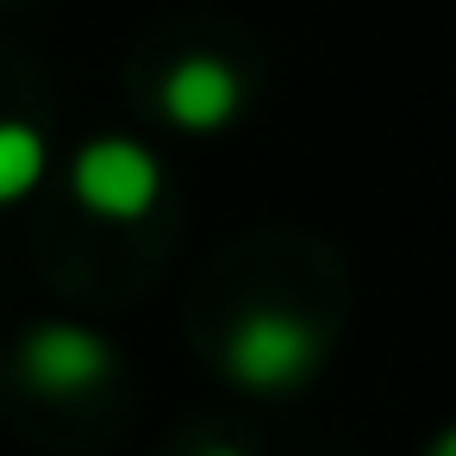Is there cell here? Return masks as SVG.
<instances>
[{
    "label": "cell",
    "instance_id": "1",
    "mask_svg": "<svg viewBox=\"0 0 456 456\" xmlns=\"http://www.w3.org/2000/svg\"><path fill=\"white\" fill-rule=\"evenodd\" d=\"M225 369H232V381H244L256 394H275V387H294L319 369V338L294 313H244L232 325Z\"/></svg>",
    "mask_w": 456,
    "mask_h": 456
},
{
    "label": "cell",
    "instance_id": "2",
    "mask_svg": "<svg viewBox=\"0 0 456 456\" xmlns=\"http://www.w3.org/2000/svg\"><path fill=\"white\" fill-rule=\"evenodd\" d=\"M163 194V169L132 138H94L76 157V200L101 219H144Z\"/></svg>",
    "mask_w": 456,
    "mask_h": 456
},
{
    "label": "cell",
    "instance_id": "3",
    "mask_svg": "<svg viewBox=\"0 0 456 456\" xmlns=\"http://www.w3.org/2000/svg\"><path fill=\"white\" fill-rule=\"evenodd\" d=\"M26 362V381L45 387V394H76V387H94L107 369H113V350L107 338L82 331V325H38L20 350Z\"/></svg>",
    "mask_w": 456,
    "mask_h": 456
},
{
    "label": "cell",
    "instance_id": "4",
    "mask_svg": "<svg viewBox=\"0 0 456 456\" xmlns=\"http://www.w3.org/2000/svg\"><path fill=\"white\" fill-rule=\"evenodd\" d=\"M238 101H244V88H238V76H232L219 57H188V63H175L169 82H163V113H169L182 132H219V126L238 113Z\"/></svg>",
    "mask_w": 456,
    "mask_h": 456
},
{
    "label": "cell",
    "instance_id": "5",
    "mask_svg": "<svg viewBox=\"0 0 456 456\" xmlns=\"http://www.w3.org/2000/svg\"><path fill=\"white\" fill-rule=\"evenodd\" d=\"M45 175V138L20 119H0V200L32 194Z\"/></svg>",
    "mask_w": 456,
    "mask_h": 456
},
{
    "label": "cell",
    "instance_id": "6",
    "mask_svg": "<svg viewBox=\"0 0 456 456\" xmlns=\"http://www.w3.org/2000/svg\"><path fill=\"white\" fill-rule=\"evenodd\" d=\"M437 456H456V431H444V437H437Z\"/></svg>",
    "mask_w": 456,
    "mask_h": 456
}]
</instances>
